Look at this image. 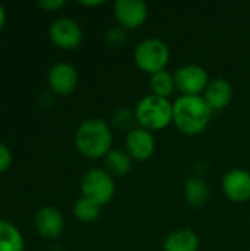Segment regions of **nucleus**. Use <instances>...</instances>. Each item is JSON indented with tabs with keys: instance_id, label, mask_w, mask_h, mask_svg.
Returning a JSON list of instances; mask_svg holds the SVG:
<instances>
[{
	"instance_id": "7ed1b4c3",
	"label": "nucleus",
	"mask_w": 250,
	"mask_h": 251,
	"mask_svg": "<svg viewBox=\"0 0 250 251\" xmlns=\"http://www.w3.org/2000/svg\"><path fill=\"white\" fill-rule=\"evenodd\" d=\"M134 113L139 126L150 132L161 131L174 122V109L169 99L159 97L152 93L139 100Z\"/></svg>"
},
{
	"instance_id": "4468645a",
	"label": "nucleus",
	"mask_w": 250,
	"mask_h": 251,
	"mask_svg": "<svg viewBox=\"0 0 250 251\" xmlns=\"http://www.w3.org/2000/svg\"><path fill=\"white\" fill-rule=\"evenodd\" d=\"M199 235L189 228H181L171 232L165 243L164 251H199Z\"/></svg>"
},
{
	"instance_id": "5701e85b",
	"label": "nucleus",
	"mask_w": 250,
	"mask_h": 251,
	"mask_svg": "<svg viewBox=\"0 0 250 251\" xmlns=\"http://www.w3.org/2000/svg\"><path fill=\"white\" fill-rule=\"evenodd\" d=\"M65 4L63 0H40L38 6L44 10H56L59 7H62Z\"/></svg>"
},
{
	"instance_id": "dca6fc26",
	"label": "nucleus",
	"mask_w": 250,
	"mask_h": 251,
	"mask_svg": "<svg viewBox=\"0 0 250 251\" xmlns=\"http://www.w3.org/2000/svg\"><path fill=\"white\" fill-rule=\"evenodd\" d=\"M133 168V159L125 150L112 149L105 156V171H108L113 178L125 176Z\"/></svg>"
},
{
	"instance_id": "6e6552de",
	"label": "nucleus",
	"mask_w": 250,
	"mask_h": 251,
	"mask_svg": "<svg viewBox=\"0 0 250 251\" xmlns=\"http://www.w3.org/2000/svg\"><path fill=\"white\" fill-rule=\"evenodd\" d=\"M113 15L121 26L134 29L146 22L149 7L143 0H116L113 3Z\"/></svg>"
},
{
	"instance_id": "4be33fe9",
	"label": "nucleus",
	"mask_w": 250,
	"mask_h": 251,
	"mask_svg": "<svg viewBox=\"0 0 250 251\" xmlns=\"http://www.w3.org/2000/svg\"><path fill=\"white\" fill-rule=\"evenodd\" d=\"M12 163V153L7 149V146H4L3 143H0V172H4Z\"/></svg>"
},
{
	"instance_id": "b1692460",
	"label": "nucleus",
	"mask_w": 250,
	"mask_h": 251,
	"mask_svg": "<svg viewBox=\"0 0 250 251\" xmlns=\"http://www.w3.org/2000/svg\"><path fill=\"white\" fill-rule=\"evenodd\" d=\"M80 3H81L83 6L94 7V6H100V4H103L105 1H103V0H81Z\"/></svg>"
},
{
	"instance_id": "39448f33",
	"label": "nucleus",
	"mask_w": 250,
	"mask_h": 251,
	"mask_svg": "<svg viewBox=\"0 0 250 251\" xmlns=\"http://www.w3.org/2000/svg\"><path fill=\"white\" fill-rule=\"evenodd\" d=\"M115 178L102 168L88 169L81 179L83 197L97 203L99 206L108 204L115 196Z\"/></svg>"
},
{
	"instance_id": "1a4fd4ad",
	"label": "nucleus",
	"mask_w": 250,
	"mask_h": 251,
	"mask_svg": "<svg viewBox=\"0 0 250 251\" xmlns=\"http://www.w3.org/2000/svg\"><path fill=\"white\" fill-rule=\"evenodd\" d=\"M221 188L225 197L234 203H245L250 200V172L236 168L224 174Z\"/></svg>"
},
{
	"instance_id": "a878e982",
	"label": "nucleus",
	"mask_w": 250,
	"mask_h": 251,
	"mask_svg": "<svg viewBox=\"0 0 250 251\" xmlns=\"http://www.w3.org/2000/svg\"><path fill=\"white\" fill-rule=\"evenodd\" d=\"M55 251H62L60 249H55Z\"/></svg>"
},
{
	"instance_id": "aec40b11",
	"label": "nucleus",
	"mask_w": 250,
	"mask_h": 251,
	"mask_svg": "<svg viewBox=\"0 0 250 251\" xmlns=\"http://www.w3.org/2000/svg\"><path fill=\"white\" fill-rule=\"evenodd\" d=\"M112 125L116 129H121V131H125V132H128V131L134 129L136 126H139L134 110H130L127 107H121V109L115 110V113L112 115Z\"/></svg>"
},
{
	"instance_id": "2eb2a0df",
	"label": "nucleus",
	"mask_w": 250,
	"mask_h": 251,
	"mask_svg": "<svg viewBox=\"0 0 250 251\" xmlns=\"http://www.w3.org/2000/svg\"><path fill=\"white\" fill-rule=\"evenodd\" d=\"M211 190L203 178L190 176L184 184V199L193 207H202L209 201Z\"/></svg>"
},
{
	"instance_id": "a211bd4d",
	"label": "nucleus",
	"mask_w": 250,
	"mask_h": 251,
	"mask_svg": "<svg viewBox=\"0 0 250 251\" xmlns=\"http://www.w3.org/2000/svg\"><path fill=\"white\" fill-rule=\"evenodd\" d=\"M150 90L152 94L159 96V97H165L169 99L174 91L177 90L175 85V79H174V74L168 72L167 69L159 71L153 75H150Z\"/></svg>"
},
{
	"instance_id": "423d86ee",
	"label": "nucleus",
	"mask_w": 250,
	"mask_h": 251,
	"mask_svg": "<svg viewBox=\"0 0 250 251\" xmlns=\"http://www.w3.org/2000/svg\"><path fill=\"white\" fill-rule=\"evenodd\" d=\"M174 79L177 88L186 96H202L211 81L206 69L196 63H187L177 68Z\"/></svg>"
},
{
	"instance_id": "f03ea898",
	"label": "nucleus",
	"mask_w": 250,
	"mask_h": 251,
	"mask_svg": "<svg viewBox=\"0 0 250 251\" xmlns=\"http://www.w3.org/2000/svg\"><path fill=\"white\" fill-rule=\"evenodd\" d=\"M112 129L100 118H88L80 124L75 132V146L78 151L88 159L105 157L112 150Z\"/></svg>"
},
{
	"instance_id": "6ab92c4d",
	"label": "nucleus",
	"mask_w": 250,
	"mask_h": 251,
	"mask_svg": "<svg viewBox=\"0 0 250 251\" xmlns=\"http://www.w3.org/2000/svg\"><path fill=\"white\" fill-rule=\"evenodd\" d=\"M100 207L102 206H99L97 203L85 197H81L74 204V215L80 222L90 224V222H94L100 216Z\"/></svg>"
},
{
	"instance_id": "f8f14e48",
	"label": "nucleus",
	"mask_w": 250,
	"mask_h": 251,
	"mask_svg": "<svg viewBox=\"0 0 250 251\" xmlns=\"http://www.w3.org/2000/svg\"><path fill=\"white\" fill-rule=\"evenodd\" d=\"M203 99L214 112L225 109L233 99V85L227 78L218 76L209 81L203 91Z\"/></svg>"
},
{
	"instance_id": "9b49d317",
	"label": "nucleus",
	"mask_w": 250,
	"mask_h": 251,
	"mask_svg": "<svg viewBox=\"0 0 250 251\" xmlns=\"http://www.w3.org/2000/svg\"><path fill=\"white\" fill-rule=\"evenodd\" d=\"M49 85L59 96H68L74 93L78 85L77 69L66 62H59L53 65L49 71Z\"/></svg>"
},
{
	"instance_id": "393cba45",
	"label": "nucleus",
	"mask_w": 250,
	"mask_h": 251,
	"mask_svg": "<svg viewBox=\"0 0 250 251\" xmlns=\"http://www.w3.org/2000/svg\"><path fill=\"white\" fill-rule=\"evenodd\" d=\"M4 21H6V12H4V7L0 4V29H1V26H3V24H4Z\"/></svg>"
},
{
	"instance_id": "ddd939ff",
	"label": "nucleus",
	"mask_w": 250,
	"mask_h": 251,
	"mask_svg": "<svg viewBox=\"0 0 250 251\" xmlns=\"http://www.w3.org/2000/svg\"><path fill=\"white\" fill-rule=\"evenodd\" d=\"M35 228L44 238H57L65 228L62 213L52 206L41 207L35 215Z\"/></svg>"
},
{
	"instance_id": "9d476101",
	"label": "nucleus",
	"mask_w": 250,
	"mask_h": 251,
	"mask_svg": "<svg viewBox=\"0 0 250 251\" xmlns=\"http://www.w3.org/2000/svg\"><path fill=\"white\" fill-rule=\"evenodd\" d=\"M156 150V141L153 132L136 126L125 134V151L134 160H147Z\"/></svg>"
},
{
	"instance_id": "f3484780",
	"label": "nucleus",
	"mask_w": 250,
	"mask_h": 251,
	"mask_svg": "<svg viewBox=\"0 0 250 251\" xmlns=\"http://www.w3.org/2000/svg\"><path fill=\"white\" fill-rule=\"evenodd\" d=\"M0 251H24L22 234L4 219H0Z\"/></svg>"
},
{
	"instance_id": "20e7f679",
	"label": "nucleus",
	"mask_w": 250,
	"mask_h": 251,
	"mask_svg": "<svg viewBox=\"0 0 250 251\" xmlns=\"http://www.w3.org/2000/svg\"><path fill=\"white\" fill-rule=\"evenodd\" d=\"M169 56L168 44L158 37L144 38L134 49L136 65L150 75L164 71L169 62Z\"/></svg>"
},
{
	"instance_id": "0eeeda50",
	"label": "nucleus",
	"mask_w": 250,
	"mask_h": 251,
	"mask_svg": "<svg viewBox=\"0 0 250 251\" xmlns=\"http://www.w3.org/2000/svg\"><path fill=\"white\" fill-rule=\"evenodd\" d=\"M49 37L57 47L71 50L83 41V29L80 24L71 18H57L49 28Z\"/></svg>"
},
{
	"instance_id": "f257e3e1",
	"label": "nucleus",
	"mask_w": 250,
	"mask_h": 251,
	"mask_svg": "<svg viewBox=\"0 0 250 251\" xmlns=\"http://www.w3.org/2000/svg\"><path fill=\"white\" fill-rule=\"evenodd\" d=\"M172 109L174 124L187 135H197L203 132L208 128L214 113L203 96L181 94L172 103Z\"/></svg>"
},
{
	"instance_id": "412c9836",
	"label": "nucleus",
	"mask_w": 250,
	"mask_h": 251,
	"mask_svg": "<svg viewBox=\"0 0 250 251\" xmlns=\"http://www.w3.org/2000/svg\"><path fill=\"white\" fill-rule=\"evenodd\" d=\"M105 43L111 49H121L127 43V29L121 25L112 26L105 34Z\"/></svg>"
}]
</instances>
